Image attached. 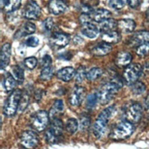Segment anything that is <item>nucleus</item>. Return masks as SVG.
<instances>
[{"mask_svg":"<svg viewBox=\"0 0 149 149\" xmlns=\"http://www.w3.org/2000/svg\"><path fill=\"white\" fill-rule=\"evenodd\" d=\"M48 113H47L44 110H40L34 113L31 117L30 124L33 129L35 130L38 132H42L49 125Z\"/></svg>","mask_w":149,"mask_h":149,"instance_id":"nucleus-6","label":"nucleus"},{"mask_svg":"<svg viewBox=\"0 0 149 149\" xmlns=\"http://www.w3.org/2000/svg\"><path fill=\"white\" fill-rule=\"evenodd\" d=\"M86 69L84 66H80L78 69H77L75 72V81L76 83H81L86 78Z\"/></svg>","mask_w":149,"mask_h":149,"instance_id":"nucleus-35","label":"nucleus"},{"mask_svg":"<svg viewBox=\"0 0 149 149\" xmlns=\"http://www.w3.org/2000/svg\"><path fill=\"white\" fill-rule=\"evenodd\" d=\"M127 3V0H108V4L111 8L115 10L122 9Z\"/></svg>","mask_w":149,"mask_h":149,"instance_id":"nucleus-36","label":"nucleus"},{"mask_svg":"<svg viewBox=\"0 0 149 149\" xmlns=\"http://www.w3.org/2000/svg\"><path fill=\"white\" fill-rule=\"evenodd\" d=\"M132 55L127 52H121L115 58V64L120 68H125L132 61Z\"/></svg>","mask_w":149,"mask_h":149,"instance_id":"nucleus-22","label":"nucleus"},{"mask_svg":"<svg viewBox=\"0 0 149 149\" xmlns=\"http://www.w3.org/2000/svg\"><path fill=\"white\" fill-rule=\"evenodd\" d=\"M145 107H146V111H148V96L146 97V99H145Z\"/></svg>","mask_w":149,"mask_h":149,"instance_id":"nucleus-47","label":"nucleus"},{"mask_svg":"<svg viewBox=\"0 0 149 149\" xmlns=\"http://www.w3.org/2000/svg\"><path fill=\"white\" fill-rule=\"evenodd\" d=\"M98 102H99L98 92L90 94L86 100V109L87 110H92L96 107Z\"/></svg>","mask_w":149,"mask_h":149,"instance_id":"nucleus-28","label":"nucleus"},{"mask_svg":"<svg viewBox=\"0 0 149 149\" xmlns=\"http://www.w3.org/2000/svg\"><path fill=\"white\" fill-rule=\"evenodd\" d=\"M136 27V23L134 20L131 19H121L117 21V28L120 30V32L123 33H130L134 30Z\"/></svg>","mask_w":149,"mask_h":149,"instance_id":"nucleus-19","label":"nucleus"},{"mask_svg":"<svg viewBox=\"0 0 149 149\" xmlns=\"http://www.w3.org/2000/svg\"><path fill=\"white\" fill-rule=\"evenodd\" d=\"M52 65V59L49 55H45L42 59V68Z\"/></svg>","mask_w":149,"mask_h":149,"instance_id":"nucleus-43","label":"nucleus"},{"mask_svg":"<svg viewBox=\"0 0 149 149\" xmlns=\"http://www.w3.org/2000/svg\"><path fill=\"white\" fill-rule=\"evenodd\" d=\"M69 52H66V53H63V54H61V56H59V59H61V60H65V61H69L72 56H67Z\"/></svg>","mask_w":149,"mask_h":149,"instance_id":"nucleus-45","label":"nucleus"},{"mask_svg":"<svg viewBox=\"0 0 149 149\" xmlns=\"http://www.w3.org/2000/svg\"><path fill=\"white\" fill-rule=\"evenodd\" d=\"M12 76L15 78L17 83L22 84L24 80V73L23 69L19 65H15L12 69Z\"/></svg>","mask_w":149,"mask_h":149,"instance_id":"nucleus-29","label":"nucleus"},{"mask_svg":"<svg viewBox=\"0 0 149 149\" xmlns=\"http://www.w3.org/2000/svg\"><path fill=\"white\" fill-rule=\"evenodd\" d=\"M29 102V96L27 93L25 92L24 94H22L21 98H20V103H19V107L18 110H20L21 112H24L25 109L28 107Z\"/></svg>","mask_w":149,"mask_h":149,"instance_id":"nucleus-37","label":"nucleus"},{"mask_svg":"<svg viewBox=\"0 0 149 149\" xmlns=\"http://www.w3.org/2000/svg\"><path fill=\"white\" fill-rule=\"evenodd\" d=\"M48 10L53 15H60L68 10V4L64 0H51L48 3Z\"/></svg>","mask_w":149,"mask_h":149,"instance_id":"nucleus-15","label":"nucleus"},{"mask_svg":"<svg viewBox=\"0 0 149 149\" xmlns=\"http://www.w3.org/2000/svg\"><path fill=\"white\" fill-rule=\"evenodd\" d=\"M91 125V118L86 114H82L80 117L78 126L81 131H86Z\"/></svg>","mask_w":149,"mask_h":149,"instance_id":"nucleus-34","label":"nucleus"},{"mask_svg":"<svg viewBox=\"0 0 149 149\" xmlns=\"http://www.w3.org/2000/svg\"><path fill=\"white\" fill-rule=\"evenodd\" d=\"M134 131V125L127 120L119 122L112 130L109 137L113 140L120 141L129 138Z\"/></svg>","mask_w":149,"mask_h":149,"instance_id":"nucleus-3","label":"nucleus"},{"mask_svg":"<svg viewBox=\"0 0 149 149\" xmlns=\"http://www.w3.org/2000/svg\"><path fill=\"white\" fill-rule=\"evenodd\" d=\"M102 39L104 42L109 43V44H115L119 42L121 39V33L116 31V30H111V31H107L102 33Z\"/></svg>","mask_w":149,"mask_h":149,"instance_id":"nucleus-24","label":"nucleus"},{"mask_svg":"<svg viewBox=\"0 0 149 149\" xmlns=\"http://www.w3.org/2000/svg\"><path fill=\"white\" fill-rule=\"evenodd\" d=\"M75 72H76V70L73 67H65L57 72L56 77L59 80L65 81V82H68V81H70L73 78H74Z\"/></svg>","mask_w":149,"mask_h":149,"instance_id":"nucleus-21","label":"nucleus"},{"mask_svg":"<svg viewBox=\"0 0 149 149\" xmlns=\"http://www.w3.org/2000/svg\"><path fill=\"white\" fill-rule=\"evenodd\" d=\"M64 109H65V105H64L63 100H56L53 103L52 108L50 109L48 113L49 118L51 120H53L55 118H58L64 113Z\"/></svg>","mask_w":149,"mask_h":149,"instance_id":"nucleus-17","label":"nucleus"},{"mask_svg":"<svg viewBox=\"0 0 149 149\" xmlns=\"http://www.w3.org/2000/svg\"><path fill=\"white\" fill-rule=\"evenodd\" d=\"M143 117V107L139 103H134L127 109L125 112V120L132 124L139 123Z\"/></svg>","mask_w":149,"mask_h":149,"instance_id":"nucleus-8","label":"nucleus"},{"mask_svg":"<svg viewBox=\"0 0 149 149\" xmlns=\"http://www.w3.org/2000/svg\"><path fill=\"white\" fill-rule=\"evenodd\" d=\"M70 42V37L63 32H56L50 38V45L53 49L59 50L65 47Z\"/></svg>","mask_w":149,"mask_h":149,"instance_id":"nucleus-9","label":"nucleus"},{"mask_svg":"<svg viewBox=\"0 0 149 149\" xmlns=\"http://www.w3.org/2000/svg\"><path fill=\"white\" fill-rule=\"evenodd\" d=\"M149 33L148 31L142 30L134 33L128 40V45L131 47H137L141 44L148 42Z\"/></svg>","mask_w":149,"mask_h":149,"instance_id":"nucleus-13","label":"nucleus"},{"mask_svg":"<svg viewBox=\"0 0 149 149\" xmlns=\"http://www.w3.org/2000/svg\"><path fill=\"white\" fill-rule=\"evenodd\" d=\"M112 50H113V47L111 44L104 42L95 46L91 52V54L95 56H104L109 55V53L112 52Z\"/></svg>","mask_w":149,"mask_h":149,"instance_id":"nucleus-18","label":"nucleus"},{"mask_svg":"<svg viewBox=\"0 0 149 149\" xmlns=\"http://www.w3.org/2000/svg\"><path fill=\"white\" fill-rule=\"evenodd\" d=\"M127 3H128L130 8L135 9V8H137L139 6L140 0H127Z\"/></svg>","mask_w":149,"mask_h":149,"instance_id":"nucleus-44","label":"nucleus"},{"mask_svg":"<svg viewBox=\"0 0 149 149\" xmlns=\"http://www.w3.org/2000/svg\"><path fill=\"white\" fill-rule=\"evenodd\" d=\"M24 44L29 47H37L39 44V39L35 36H31L24 41Z\"/></svg>","mask_w":149,"mask_h":149,"instance_id":"nucleus-40","label":"nucleus"},{"mask_svg":"<svg viewBox=\"0 0 149 149\" xmlns=\"http://www.w3.org/2000/svg\"><path fill=\"white\" fill-rule=\"evenodd\" d=\"M20 143L26 148H33L39 143L38 134L33 130H25L20 136Z\"/></svg>","mask_w":149,"mask_h":149,"instance_id":"nucleus-11","label":"nucleus"},{"mask_svg":"<svg viewBox=\"0 0 149 149\" xmlns=\"http://www.w3.org/2000/svg\"><path fill=\"white\" fill-rule=\"evenodd\" d=\"M117 21L115 19H113L112 17L109 18L107 20H104L100 23V27L99 29L100 31L102 33L107 32V31H111V30H114L117 28Z\"/></svg>","mask_w":149,"mask_h":149,"instance_id":"nucleus-26","label":"nucleus"},{"mask_svg":"<svg viewBox=\"0 0 149 149\" xmlns=\"http://www.w3.org/2000/svg\"><path fill=\"white\" fill-rule=\"evenodd\" d=\"M146 86L143 82H142L140 81H136L134 83L131 84V91L133 94L136 95H142L143 93L145 92Z\"/></svg>","mask_w":149,"mask_h":149,"instance_id":"nucleus-33","label":"nucleus"},{"mask_svg":"<svg viewBox=\"0 0 149 149\" xmlns=\"http://www.w3.org/2000/svg\"><path fill=\"white\" fill-rule=\"evenodd\" d=\"M81 31L83 35L89 38H95L100 33V29L95 24L91 22H89V23L81 24Z\"/></svg>","mask_w":149,"mask_h":149,"instance_id":"nucleus-20","label":"nucleus"},{"mask_svg":"<svg viewBox=\"0 0 149 149\" xmlns=\"http://www.w3.org/2000/svg\"><path fill=\"white\" fill-rule=\"evenodd\" d=\"M79 21H80L81 24L91 22V15H90V14H87V13H81V16H79Z\"/></svg>","mask_w":149,"mask_h":149,"instance_id":"nucleus-42","label":"nucleus"},{"mask_svg":"<svg viewBox=\"0 0 149 149\" xmlns=\"http://www.w3.org/2000/svg\"><path fill=\"white\" fill-rule=\"evenodd\" d=\"M12 47L9 42L4 43L0 49V69H4L10 63Z\"/></svg>","mask_w":149,"mask_h":149,"instance_id":"nucleus-14","label":"nucleus"},{"mask_svg":"<svg viewBox=\"0 0 149 149\" xmlns=\"http://www.w3.org/2000/svg\"><path fill=\"white\" fill-rule=\"evenodd\" d=\"M65 130L69 134H73L78 130V121L75 118H69L65 124Z\"/></svg>","mask_w":149,"mask_h":149,"instance_id":"nucleus-32","label":"nucleus"},{"mask_svg":"<svg viewBox=\"0 0 149 149\" xmlns=\"http://www.w3.org/2000/svg\"><path fill=\"white\" fill-rule=\"evenodd\" d=\"M90 15H91V20H94L97 23H100L104 20L111 18L112 12L104 8H100V9L93 11L91 13H90Z\"/></svg>","mask_w":149,"mask_h":149,"instance_id":"nucleus-16","label":"nucleus"},{"mask_svg":"<svg viewBox=\"0 0 149 149\" xmlns=\"http://www.w3.org/2000/svg\"><path fill=\"white\" fill-rule=\"evenodd\" d=\"M16 83H17L16 81L15 80V78L11 73H8L5 74L3 79V86L8 92L12 91L15 89L16 86Z\"/></svg>","mask_w":149,"mask_h":149,"instance_id":"nucleus-27","label":"nucleus"},{"mask_svg":"<svg viewBox=\"0 0 149 149\" xmlns=\"http://www.w3.org/2000/svg\"><path fill=\"white\" fill-rule=\"evenodd\" d=\"M1 126H2V119L0 117V129H1Z\"/></svg>","mask_w":149,"mask_h":149,"instance_id":"nucleus-48","label":"nucleus"},{"mask_svg":"<svg viewBox=\"0 0 149 149\" xmlns=\"http://www.w3.org/2000/svg\"><path fill=\"white\" fill-rule=\"evenodd\" d=\"M21 0H0V8L6 12H12L19 9Z\"/></svg>","mask_w":149,"mask_h":149,"instance_id":"nucleus-23","label":"nucleus"},{"mask_svg":"<svg viewBox=\"0 0 149 149\" xmlns=\"http://www.w3.org/2000/svg\"><path fill=\"white\" fill-rule=\"evenodd\" d=\"M42 26L46 32H50L52 31L54 28V20L52 17H47V19H45L43 23H42Z\"/></svg>","mask_w":149,"mask_h":149,"instance_id":"nucleus-41","label":"nucleus"},{"mask_svg":"<svg viewBox=\"0 0 149 149\" xmlns=\"http://www.w3.org/2000/svg\"><path fill=\"white\" fill-rule=\"evenodd\" d=\"M41 14V8L36 1L29 0L24 8L23 15L27 20H37Z\"/></svg>","mask_w":149,"mask_h":149,"instance_id":"nucleus-10","label":"nucleus"},{"mask_svg":"<svg viewBox=\"0 0 149 149\" xmlns=\"http://www.w3.org/2000/svg\"><path fill=\"white\" fill-rule=\"evenodd\" d=\"M42 97V91H41L40 90H38L35 92V99L37 100H40Z\"/></svg>","mask_w":149,"mask_h":149,"instance_id":"nucleus-46","label":"nucleus"},{"mask_svg":"<svg viewBox=\"0 0 149 149\" xmlns=\"http://www.w3.org/2000/svg\"><path fill=\"white\" fill-rule=\"evenodd\" d=\"M64 132V123L59 117L52 120L48 130L46 132V140L49 144H56L61 140Z\"/></svg>","mask_w":149,"mask_h":149,"instance_id":"nucleus-4","label":"nucleus"},{"mask_svg":"<svg viewBox=\"0 0 149 149\" xmlns=\"http://www.w3.org/2000/svg\"><path fill=\"white\" fill-rule=\"evenodd\" d=\"M149 45L148 42H145L136 47V54L139 56L145 57L148 54Z\"/></svg>","mask_w":149,"mask_h":149,"instance_id":"nucleus-38","label":"nucleus"},{"mask_svg":"<svg viewBox=\"0 0 149 149\" xmlns=\"http://www.w3.org/2000/svg\"><path fill=\"white\" fill-rule=\"evenodd\" d=\"M143 73V68L139 64L134 63L130 64L125 67L123 73V80L127 85H131L134 81L139 80Z\"/></svg>","mask_w":149,"mask_h":149,"instance_id":"nucleus-7","label":"nucleus"},{"mask_svg":"<svg viewBox=\"0 0 149 149\" xmlns=\"http://www.w3.org/2000/svg\"><path fill=\"white\" fill-rule=\"evenodd\" d=\"M116 111V107L114 105L109 106L101 112L93 125V133L97 139H100L106 131L107 125L109 124L111 117Z\"/></svg>","mask_w":149,"mask_h":149,"instance_id":"nucleus-2","label":"nucleus"},{"mask_svg":"<svg viewBox=\"0 0 149 149\" xmlns=\"http://www.w3.org/2000/svg\"><path fill=\"white\" fill-rule=\"evenodd\" d=\"M21 95L22 91L20 89H16L10 94L4 104L3 113L5 116L12 117L16 114V111L18 110Z\"/></svg>","mask_w":149,"mask_h":149,"instance_id":"nucleus-5","label":"nucleus"},{"mask_svg":"<svg viewBox=\"0 0 149 149\" xmlns=\"http://www.w3.org/2000/svg\"><path fill=\"white\" fill-rule=\"evenodd\" d=\"M122 86V81L118 77H114L112 80L105 83L101 90L98 92L99 102L102 105L109 104L117 95L119 90Z\"/></svg>","mask_w":149,"mask_h":149,"instance_id":"nucleus-1","label":"nucleus"},{"mask_svg":"<svg viewBox=\"0 0 149 149\" xmlns=\"http://www.w3.org/2000/svg\"><path fill=\"white\" fill-rule=\"evenodd\" d=\"M103 75V70L100 68H92L90 69L88 72H86V78L90 81H95L99 79Z\"/></svg>","mask_w":149,"mask_h":149,"instance_id":"nucleus-30","label":"nucleus"},{"mask_svg":"<svg viewBox=\"0 0 149 149\" xmlns=\"http://www.w3.org/2000/svg\"><path fill=\"white\" fill-rule=\"evenodd\" d=\"M36 30V26L35 24L32 23V22H25L22 24V26L20 27L19 30H17L15 34V38H18L20 37L26 36V35H29L32 34L35 32Z\"/></svg>","mask_w":149,"mask_h":149,"instance_id":"nucleus-25","label":"nucleus"},{"mask_svg":"<svg viewBox=\"0 0 149 149\" xmlns=\"http://www.w3.org/2000/svg\"><path fill=\"white\" fill-rule=\"evenodd\" d=\"M86 95V90L83 86H76L72 90L69 95V104L73 107H78L83 102Z\"/></svg>","mask_w":149,"mask_h":149,"instance_id":"nucleus-12","label":"nucleus"},{"mask_svg":"<svg viewBox=\"0 0 149 149\" xmlns=\"http://www.w3.org/2000/svg\"><path fill=\"white\" fill-rule=\"evenodd\" d=\"M24 65L25 67L29 69H35V67L38 65V60H37L36 57L34 56H30L26 58L24 60Z\"/></svg>","mask_w":149,"mask_h":149,"instance_id":"nucleus-39","label":"nucleus"},{"mask_svg":"<svg viewBox=\"0 0 149 149\" xmlns=\"http://www.w3.org/2000/svg\"><path fill=\"white\" fill-rule=\"evenodd\" d=\"M54 73H55V69L52 65L43 67L42 68V71H41L40 79L43 81L50 80L54 75Z\"/></svg>","mask_w":149,"mask_h":149,"instance_id":"nucleus-31","label":"nucleus"}]
</instances>
